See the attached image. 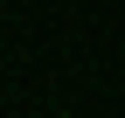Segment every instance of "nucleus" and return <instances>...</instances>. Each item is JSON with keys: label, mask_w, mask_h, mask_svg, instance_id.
Here are the masks:
<instances>
[{"label": "nucleus", "mask_w": 125, "mask_h": 118, "mask_svg": "<svg viewBox=\"0 0 125 118\" xmlns=\"http://www.w3.org/2000/svg\"><path fill=\"white\" fill-rule=\"evenodd\" d=\"M56 118H70V111H56Z\"/></svg>", "instance_id": "1"}]
</instances>
